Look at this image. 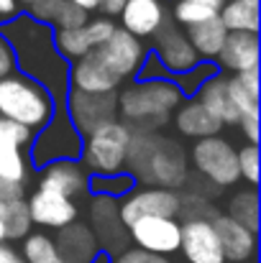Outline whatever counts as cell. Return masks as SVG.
Wrapping results in <instances>:
<instances>
[{"label": "cell", "instance_id": "obj_31", "mask_svg": "<svg viewBox=\"0 0 261 263\" xmlns=\"http://www.w3.org/2000/svg\"><path fill=\"white\" fill-rule=\"evenodd\" d=\"M233 222L243 225L249 233H259V192L256 189H241L231 197L228 202V212H225Z\"/></svg>", "mask_w": 261, "mask_h": 263}, {"label": "cell", "instance_id": "obj_20", "mask_svg": "<svg viewBox=\"0 0 261 263\" xmlns=\"http://www.w3.org/2000/svg\"><path fill=\"white\" fill-rule=\"evenodd\" d=\"M215 235L220 240L223 256L231 263H251V258L256 256V235L249 233L243 225L233 222L228 215H215L210 217Z\"/></svg>", "mask_w": 261, "mask_h": 263}, {"label": "cell", "instance_id": "obj_36", "mask_svg": "<svg viewBox=\"0 0 261 263\" xmlns=\"http://www.w3.org/2000/svg\"><path fill=\"white\" fill-rule=\"evenodd\" d=\"M236 151H238V174L249 181L251 189H256L259 186V146L246 143Z\"/></svg>", "mask_w": 261, "mask_h": 263}, {"label": "cell", "instance_id": "obj_47", "mask_svg": "<svg viewBox=\"0 0 261 263\" xmlns=\"http://www.w3.org/2000/svg\"><path fill=\"white\" fill-rule=\"evenodd\" d=\"M18 3H21V8H23V5H31L33 0H18Z\"/></svg>", "mask_w": 261, "mask_h": 263}, {"label": "cell", "instance_id": "obj_35", "mask_svg": "<svg viewBox=\"0 0 261 263\" xmlns=\"http://www.w3.org/2000/svg\"><path fill=\"white\" fill-rule=\"evenodd\" d=\"M215 74H218V67H215L213 62H197V67H195V69H189L187 74L177 77V80H174V85L179 87L182 97H184V95L195 97V95H197V89L202 87L207 80H213Z\"/></svg>", "mask_w": 261, "mask_h": 263}, {"label": "cell", "instance_id": "obj_19", "mask_svg": "<svg viewBox=\"0 0 261 263\" xmlns=\"http://www.w3.org/2000/svg\"><path fill=\"white\" fill-rule=\"evenodd\" d=\"M167 21V5L164 0H126L120 10V26L133 39L154 36Z\"/></svg>", "mask_w": 261, "mask_h": 263}, {"label": "cell", "instance_id": "obj_15", "mask_svg": "<svg viewBox=\"0 0 261 263\" xmlns=\"http://www.w3.org/2000/svg\"><path fill=\"white\" fill-rule=\"evenodd\" d=\"M26 207H28L31 225L49 228V230H62L77 222V212H80L75 199L46 186H36V192L26 199Z\"/></svg>", "mask_w": 261, "mask_h": 263}, {"label": "cell", "instance_id": "obj_34", "mask_svg": "<svg viewBox=\"0 0 261 263\" xmlns=\"http://www.w3.org/2000/svg\"><path fill=\"white\" fill-rule=\"evenodd\" d=\"M90 189H95V194H100V197H110V199L120 197L123 199L128 192L136 189V179L128 172L113 176H90Z\"/></svg>", "mask_w": 261, "mask_h": 263}, {"label": "cell", "instance_id": "obj_13", "mask_svg": "<svg viewBox=\"0 0 261 263\" xmlns=\"http://www.w3.org/2000/svg\"><path fill=\"white\" fill-rule=\"evenodd\" d=\"M151 54L159 59L162 69L167 74H174V77L187 74L200 62L192 44L187 41L184 31L172 21H164V26L154 33V51Z\"/></svg>", "mask_w": 261, "mask_h": 263}, {"label": "cell", "instance_id": "obj_27", "mask_svg": "<svg viewBox=\"0 0 261 263\" xmlns=\"http://www.w3.org/2000/svg\"><path fill=\"white\" fill-rule=\"evenodd\" d=\"M184 36H187V41L192 44L197 59H202V62H215L218 54H220V49H223V44H225L228 31H225L223 21L215 15V18H210V21H202V23H197V26L184 28Z\"/></svg>", "mask_w": 261, "mask_h": 263}, {"label": "cell", "instance_id": "obj_29", "mask_svg": "<svg viewBox=\"0 0 261 263\" xmlns=\"http://www.w3.org/2000/svg\"><path fill=\"white\" fill-rule=\"evenodd\" d=\"M225 0H172V23L177 26H197L202 21H210L220 15V8Z\"/></svg>", "mask_w": 261, "mask_h": 263}, {"label": "cell", "instance_id": "obj_18", "mask_svg": "<svg viewBox=\"0 0 261 263\" xmlns=\"http://www.w3.org/2000/svg\"><path fill=\"white\" fill-rule=\"evenodd\" d=\"M120 85L123 82L102 64L97 51H90L87 57L77 59L69 67V89H80L90 95H108V92H118Z\"/></svg>", "mask_w": 261, "mask_h": 263}, {"label": "cell", "instance_id": "obj_22", "mask_svg": "<svg viewBox=\"0 0 261 263\" xmlns=\"http://www.w3.org/2000/svg\"><path fill=\"white\" fill-rule=\"evenodd\" d=\"M54 246H57V253L62 256L64 263H92L100 256V246H97L95 233L90 230V225L80 222V220L57 230Z\"/></svg>", "mask_w": 261, "mask_h": 263}, {"label": "cell", "instance_id": "obj_28", "mask_svg": "<svg viewBox=\"0 0 261 263\" xmlns=\"http://www.w3.org/2000/svg\"><path fill=\"white\" fill-rule=\"evenodd\" d=\"M218 18L228 33H259V0H225Z\"/></svg>", "mask_w": 261, "mask_h": 263}, {"label": "cell", "instance_id": "obj_30", "mask_svg": "<svg viewBox=\"0 0 261 263\" xmlns=\"http://www.w3.org/2000/svg\"><path fill=\"white\" fill-rule=\"evenodd\" d=\"M228 92L241 115H259V69L228 77Z\"/></svg>", "mask_w": 261, "mask_h": 263}, {"label": "cell", "instance_id": "obj_16", "mask_svg": "<svg viewBox=\"0 0 261 263\" xmlns=\"http://www.w3.org/2000/svg\"><path fill=\"white\" fill-rule=\"evenodd\" d=\"M179 251L187 263H225L210 217H189L179 230Z\"/></svg>", "mask_w": 261, "mask_h": 263}, {"label": "cell", "instance_id": "obj_26", "mask_svg": "<svg viewBox=\"0 0 261 263\" xmlns=\"http://www.w3.org/2000/svg\"><path fill=\"white\" fill-rule=\"evenodd\" d=\"M195 97L202 102V107H205L220 125H238L241 112H238V107H236V102H233V97H231V92H228V77H223L220 72L197 89Z\"/></svg>", "mask_w": 261, "mask_h": 263}, {"label": "cell", "instance_id": "obj_24", "mask_svg": "<svg viewBox=\"0 0 261 263\" xmlns=\"http://www.w3.org/2000/svg\"><path fill=\"white\" fill-rule=\"evenodd\" d=\"M172 123L179 136H187V138H195V141L220 136V130H223V125L202 107V102L197 97H187V100L179 102V107L174 110Z\"/></svg>", "mask_w": 261, "mask_h": 263}, {"label": "cell", "instance_id": "obj_9", "mask_svg": "<svg viewBox=\"0 0 261 263\" xmlns=\"http://www.w3.org/2000/svg\"><path fill=\"white\" fill-rule=\"evenodd\" d=\"M179 212H182L179 192L159 189V186L133 189L118 202V215L126 228L141 217H177Z\"/></svg>", "mask_w": 261, "mask_h": 263}, {"label": "cell", "instance_id": "obj_21", "mask_svg": "<svg viewBox=\"0 0 261 263\" xmlns=\"http://www.w3.org/2000/svg\"><path fill=\"white\" fill-rule=\"evenodd\" d=\"M39 186L54 189V192H59V194L75 199V197L87 194V189H90V174H87V169L77 159L54 161V164H46V166L41 169Z\"/></svg>", "mask_w": 261, "mask_h": 263}, {"label": "cell", "instance_id": "obj_37", "mask_svg": "<svg viewBox=\"0 0 261 263\" xmlns=\"http://www.w3.org/2000/svg\"><path fill=\"white\" fill-rule=\"evenodd\" d=\"M110 263H172L164 256H154V253H146L141 248H123L120 253H115Z\"/></svg>", "mask_w": 261, "mask_h": 263}, {"label": "cell", "instance_id": "obj_42", "mask_svg": "<svg viewBox=\"0 0 261 263\" xmlns=\"http://www.w3.org/2000/svg\"><path fill=\"white\" fill-rule=\"evenodd\" d=\"M126 0H97V10L102 13V18H113V15H120Z\"/></svg>", "mask_w": 261, "mask_h": 263}, {"label": "cell", "instance_id": "obj_40", "mask_svg": "<svg viewBox=\"0 0 261 263\" xmlns=\"http://www.w3.org/2000/svg\"><path fill=\"white\" fill-rule=\"evenodd\" d=\"M23 194H26V184H13V181L0 179V204L23 199Z\"/></svg>", "mask_w": 261, "mask_h": 263}, {"label": "cell", "instance_id": "obj_4", "mask_svg": "<svg viewBox=\"0 0 261 263\" xmlns=\"http://www.w3.org/2000/svg\"><path fill=\"white\" fill-rule=\"evenodd\" d=\"M57 105L39 82L13 72L0 80V118L39 133L54 115Z\"/></svg>", "mask_w": 261, "mask_h": 263}, {"label": "cell", "instance_id": "obj_11", "mask_svg": "<svg viewBox=\"0 0 261 263\" xmlns=\"http://www.w3.org/2000/svg\"><path fill=\"white\" fill-rule=\"evenodd\" d=\"M95 51H97V57L102 59V64H105L120 82L136 77V74L141 72L144 59H146V46H144L138 39H133L131 33H126L123 28H118V26H115V31L110 33V39H108L102 46H97Z\"/></svg>", "mask_w": 261, "mask_h": 263}, {"label": "cell", "instance_id": "obj_8", "mask_svg": "<svg viewBox=\"0 0 261 263\" xmlns=\"http://www.w3.org/2000/svg\"><path fill=\"white\" fill-rule=\"evenodd\" d=\"M64 112L75 125V130L85 138L92 130L118 120V92L90 95L80 89H69L64 97Z\"/></svg>", "mask_w": 261, "mask_h": 263}, {"label": "cell", "instance_id": "obj_10", "mask_svg": "<svg viewBox=\"0 0 261 263\" xmlns=\"http://www.w3.org/2000/svg\"><path fill=\"white\" fill-rule=\"evenodd\" d=\"M179 230L182 222L177 217H141L128 225V240H133V248L169 258L179 253Z\"/></svg>", "mask_w": 261, "mask_h": 263}, {"label": "cell", "instance_id": "obj_3", "mask_svg": "<svg viewBox=\"0 0 261 263\" xmlns=\"http://www.w3.org/2000/svg\"><path fill=\"white\" fill-rule=\"evenodd\" d=\"M182 92L174 80H138L118 95V115L131 130L156 133L179 107Z\"/></svg>", "mask_w": 261, "mask_h": 263}, {"label": "cell", "instance_id": "obj_7", "mask_svg": "<svg viewBox=\"0 0 261 263\" xmlns=\"http://www.w3.org/2000/svg\"><path fill=\"white\" fill-rule=\"evenodd\" d=\"M189 161H192V169L200 176H205L213 186H233L241 179L238 151L223 136L195 141L189 151Z\"/></svg>", "mask_w": 261, "mask_h": 263}, {"label": "cell", "instance_id": "obj_41", "mask_svg": "<svg viewBox=\"0 0 261 263\" xmlns=\"http://www.w3.org/2000/svg\"><path fill=\"white\" fill-rule=\"evenodd\" d=\"M18 15H21V3L18 0H0V26L10 23Z\"/></svg>", "mask_w": 261, "mask_h": 263}, {"label": "cell", "instance_id": "obj_2", "mask_svg": "<svg viewBox=\"0 0 261 263\" xmlns=\"http://www.w3.org/2000/svg\"><path fill=\"white\" fill-rule=\"evenodd\" d=\"M126 164L131 166L128 174L136 181H144L159 189L174 192L187 179V156L182 146H177L172 138H164L156 133L133 130Z\"/></svg>", "mask_w": 261, "mask_h": 263}, {"label": "cell", "instance_id": "obj_14", "mask_svg": "<svg viewBox=\"0 0 261 263\" xmlns=\"http://www.w3.org/2000/svg\"><path fill=\"white\" fill-rule=\"evenodd\" d=\"M33 133L18 123L0 118V179L13 184H26L28 179V154Z\"/></svg>", "mask_w": 261, "mask_h": 263}, {"label": "cell", "instance_id": "obj_33", "mask_svg": "<svg viewBox=\"0 0 261 263\" xmlns=\"http://www.w3.org/2000/svg\"><path fill=\"white\" fill-rule=\"evenodd\" d=\"M21 256L26 263H64L62 256L57 253L54 238H49L46 233H28L23 238Z\"/></svg>", "mask_w": 261, "mask_h": 263}, {"label": "cell", "instance_id": "obj_38", "mask_svg": "<svg viewBox=\"0 0 261 263\" xmlns=\"http://www.w3.org/2000/svg\"><path fill=\"white\" fill-rule=\"evenodd\" d=\"M238 130L251 146H259V115H241Z\"/></svg>", "mask_w": 261, "mask_h": 263}, {"label": "cell", "instance_id": "obj_32", "mask_svg": "<svg viewBox=\"0 0 261 263\" xmlns=\"http://www.w3.org/2000/svg\"><path fill=\"white\" fill-rule=\"evenodd\" d=\"M0 220L5 228V240H23L31 233V217H28L26 199L0 204Z\"/></svg>", "mask_w": 261, "mask_h": 263}, {"label": "cell", "instance_id": "obj_44", "mask_svg": "<svg viewBox=\"0 0 261 263\" xmlns=\"http://www.w3.org/2000/svg\"><path fill=\"white\" fill-rule=\"evenodd\" d=\"M67 3H72V5H77V8H82V10H97V0H67Z\"/></svg>", "mask_w": 261, "mask_h": 263}, {"label": "cell", "instance_id": "obj_43", "mask_svg": "<svg viewBox=\"0 0 261 263\" xmlns=\"http://www.w3.org/2000/svg\"><path fill=\"white\" fill-rule=\"evenodd\" d=\"M0 263H26V261H23L21 251H15L13 246L3 243V246H0Z\"/></svg>", "mask_w": 261, "mask_h": 263}, {"label": "cell", "instance_id": "obj_46", "mask_svg": "<svg viewBox=\"0 0 261 263\" xmlns=\"http://www.w3.org/2000/svg\"><path fill=\"white\" fill-rule=\"evenodd\" d=\"M5 243V228H3V220H0V246Z\"/></svg>", "mask_w": 261, "mask_h": 263}, {"label": "cell", "instance_id": "obj_25", "mask_svg": "<svg viewBox=\"0 0 261 263\" xmlns=\"http://www.w3.org/2000/svg\"><path fill=\"white\" fill-rule=\"evenodd\" d=\"M28 8V18L36 21V23H44L49 26L51 31H69V28H77L90 21V13L67 3V0H33Z\"/></svg>", "mask_w": 261, "mask_h": 263}, {"label": "cell", "instance_id": "obj_5", "mask_svg": "<svg viewBox=\"0 0 261 263\" xmlns=\"http://www.w3.org/2000/svg\"><path fill=\"white\" fill-rule=\"evenodd\" d=\"M131 138H133V130L120 120H113V123L92 130L90 136L82 138V151H80L82 161L80 164L87 169L90 176H113L126 172Z\"/></svg>", "mask_w": 261, "mask_h": 263}, {"label": "cell", "instance_id": "obj_39", "mask_svg": "<svg viewBox=\"0 0 261 263\" xmlns=\"http://www.w3.org/2000/svg\"><path fill=\"white\" fill-rule=\"evenodd\" d=\"M13 72H15V57H13L5 36L0 33V80L8 77V74H13Z\"/></svg>", "mask_w": 261, "mask_h": 263}, {"label": "cell", "instance_id": "obj_12", "mask_svg": "<svg viewBox=\"0 0 261 263\" xmlns=\"http://www.w3.org/2000/svg\"><path fill=\"white\" fill-rule=\"evenodd\" d=\"M115 31V23L110 18H90L87 23L69 28V31H54V46L59 51V57L69 64H75L77 59L87 57L90 51H95L97 46H102L110 33Z\"/></svg>", "mask_w": 261, "mask_h": 263}, {"label": "cell", "instance_id": "obj_1", "mask_svg": "<svg viewBox=\"0 0 261 263\" xmlns=\"http://www.w3.org/2000/svg\"><path fill=\"white\" fill-rule=\"evenodd\" d=\"M15 57V67L23 77L39 82L57 102H64L69 92V64L59 57L54 46V31L44 23L18 15L0 31Z\"/></svg>", "mask_w": 261, "mask_h": 263}, {"label": "cell", "instance_id": "obj_23", "mask_svg": "<svg viewBox=\"0 0 261 263\" xmlns=\"http://www.w3.org/2000/svg\"><path fill=\"white\" fill-rule=\"evenodd\" d=\"M215 62L233 74L259 69V33H228Z\"/></svg>", "mask_w": 261, "mask_h": 263}, {"label": "cell", "instance_id": "obj_45", "mask_svg": "<svg viewBox=\"0 0 261 263\" xmlns=\"http://www.w3.org/2000/svg\"><path fill=\"white\" fill-rule=\"evenodd\" d=\"M92 263H110V256H105V253H100V256H97V258H95V261Z\"/></svg>", "mask_w": 261, "mask_h": 263}, {"label": "cell", "instance_id": "obj_6", "mask_svg": "<svg viewBox=\"0 0 261 263\" xmlns=\"http://www.w3.org/2000/svg\"><path fill=\"white\" fill-rule=\"evenodd\" d=\"M80 151H82V136L69 123L64 107H57L54 115H51V120L31 141L28 161H33L36 166L44 169L46 164H54V161L80 159Z\"/></svg>", "mask_w": 261, "mask_h": 263}, {"label": "cell", "instance_id": "obj_17", "mask_svg": "<svg viewBox=\"0 0 261 263\" xmlns=\"http://www.w3.org/2000/svg\"><path fill=\"white\" fill-rule=\"evenodd\" d=\"M90 217H92V228L90 230L97 238L100 253H105V256L120 253L126 248V240H128V228L120 222L118 199L95 194L92 202H90Z\"/></svg>", "mask_w": 261, "mask_h": 263}]
</instances>
